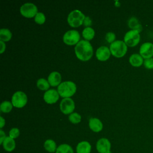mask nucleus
Segmentation results:
<instances>
[{
  "mask_svg": "<svg viewBox=\"0 0 153 153\" xmlns=\"http://www.w3.org/2000/svg\"><path fill=\"white\" fill-rule=\"evenodd\" d=\"M75 52L79 59L83 61L88 60L93 55V47L87 40H81L76 44Z\"/></svg>",
  "mask_w": 153,
  "mask_h": 153,
  "instance_id": "nucleus-1",
  "label": "nucleus"
},
{
  "mask_svg": "<svg viewBox=\"0 0 153 153\" xmlns=\"http://www.w3.org/2000/svg\"><path fill=\"white\" fill-rule=\"evenodd\" d=\"M76 87L74 82L68 81L60 83L57 87V91L59 95L64 98L72 96L76 91Z\"/></svg>",
  "mask_w": 153,
  "mask_h": 153,
  "instance_id": "nucleus-2",
  "label": "nucleus"
},
{
  "mask_svg": "<svg viewBox=\"0 0 153 153\" xmlns=\"http://www.w3.org/2000/svg\"><path fill=\"white\" fill-rule=\"evenodd\" d=\"M127 50L126 43L121 40H117L110 44V51L116 57H121L125 55Z\"/></svg>",
  "mask_w": 153,
  "mask_h": 153,
  "instance_id": "nucleus-3",
  "label": "nucleus"
},
{
  "mask_svg": "<svg viewBox=\"0 0 153 153\" xmlns=\"http://www.w3.org/2000/svg\"><path fill=\"white\" fill-rule=\"evenodd\" d=\"M84 14L78 10L72 11L68 16V22L72 27H78L82 24L85 19Z\"/></svg>",
  "mask_w": 153,
  "mask_h": 153,
  "instance_id": "nucleus-4",
  "label": "nucleus"
},
{
  "mask_svg": "<svg viewBox=\"0 0 153 153\" xmlns=\"http://www.w3.org/2000/svg\"><path fill=\"white\" fill-rule=\"evenodd\" d=\"M140 36L137 30H130L128 31L124 35V42L129 47H134L140 41Z\"/></svg>",
  "mask_w": 153,
  "mask_h": 153,
  "instance_id": "nucleus-5",
  "label": "nucleus"
},
{
  "mask_svg": "<svg viewBox=\"0 0 153 153\" xmlns=\"http://www.w3.org/2000/svg\"><path fill=\"white\" fill-rule=\"evenodd\" d=\"M11 102L13 105L15 107H23L27 102V96L24 92L21 91H17L13 94Z\"/></svg>",
  "mask_w": 153,
  "mask_h": 153,
  "instance_id": "nucleus-6",
  "label": "nucleus"
},
{
  "mask_svg": "<svg viewBox=\"0 0 153 153\" xmlns=\"http://www.w3.org/2000/svg\"><path fill=\"white\" fill-rule=\"evenodd\" d=\"M79 33L77 30H69L64 34L63 39L64 42L68 45H74L79 42Z\"/></svg>",
  "mask_w": 153,
  "mask_h": 153,
  "instance_id": "nucleus-7",
  "label": "nucleus"
},
{
  "mask_svg": "<svg viewBox=\"0 0 153 153\" xmlns=\"http://www.w3.org/2000/svg\"><path fill=\"white\" fill-rule=\"evenodd\" d=\"M21 14L26 17H32L36 14L37 7L33 3H25L20 7Z\"/></svg>",
  "mask_w": 153,
  "mask_h": 153,
  "instance_id": "nucleus-8",
  "label": "nucleus"
},
{
  "mask_svg": "<svg viewBox=\"0 0 153 153\" xmlns=\"http://www.w3.org/2000/svg\"><path fill=\"white\" fill-rule=\"evenodd\" d=\"M60 108L61 111L65 114H71L75 108L74 100L70 97L64 98L60 102Z\"/></svg>",
  "mask_w": 153,
  "mask_h": 153,
  "instance_id": "nucleus-9",
  "label": "nucleus"
},
{
  "mask_svg": "<svg viewBox=\"0 0 153 153\" xmlns=\"http://www.w3.org/2000/svg\"><path fill=\"white\" fill-rule=\"evenodd\" d=\"M111 142L106 138H100L96 143V149L99 153H111Z\"/></svg>",
  "mask_w": 153,
  "mask_h": 153,
  "instance_id": "nucleus-10",
  "label": "nucleus"
},
{
  "mask_svg": "<svg viewBox=\"0 0 153 153\" xmlns=\"http://www.w3.org/2000/svg\"><path fill=\"white\" fill-rule=\"evenodd\" d=\"M139 53L145 59L152 58L153 56V44L149 42L142 44L140 47Z\"/></svg>",
  "mask_w": 153,
  "mask_h": 153,
  "instance_id": "nucleus-11",
  "label": "nucleus"
},
{
  "mask_svg": "<svg viewBox=\"0 0 153 153\" xmlns=\"http://www.w3.org/2000/svg\"><path fill=\"white\" fill-rule=\"evenodd\" d=\"M59 97V94L55 89H50L46 91L44 94V99L48 103H55Z\"/></svg>",
  "mask_w": 153,
  "mask_h": 153,
  "instance_id": "nucleus-12",
  "label": "nucleus"
},
{
  "mask_svg": "<svg viewBox=\"0 0 153 153\" xmlns=\"http://www.w3.org/2000/svg\"><path fill=\"white\" fill-rule=\"evenodd\" d=\"M110 49L106 46H101L96 50V56L98 60L104 61L107 60L110 56Z\"/></svg>",
  "mask_w": 153,
  "mask_h": 153,
  "instance_id": "nucleus-13",
  "label": "nucleus"
},
{
  "mask_svg": "<svg viewBox=\"0 0 153 153\" xmlns=\"http://www.w3.org/2000/svg\"><path fill=\"white\" fill-rule=\"evenodd\" d=\"M90 128L94 132H99L102 130L103 124L101 121L97 118H91L88 123Z\"/></svg>",
  "mask_w": 153,
  "mask_h": 153,
  "instance_id": "nucleus-14",
  "label": "nucleus"
},
{
  "mask_svg": "<svg viewBox=\"0 0 153 153\" xmlns=\"http://www.w3.org/2000/svg\"><path fill=\"white\" fill-rule=\"evenodd\" d=\"M91 146L87 141H81L79 142L76 147V153H90Z\"/></svg>",
  "mask_w": 153,
  "mask_h": 153,
  "instance_id": "nucleus-15",
  "label": "nucleus"
},
{
  "mask_svg": "<svg viewBox=\"0 0 153 153\" xmlns=\"http://www.w3.org/2000/svg\"><path fill=\"white\" fill-rule=\"evenodd\" d=\"M2 145L5 151L7 152H12L16 148V142L14 139L10 137V136H7Z\"/></svg>",
  "mask_w": 153,
  "mask_h": 153,
  "instance_id": "nucleus-16",
  "label": "nucleus"
},
{
  "mask_svg": "<svg viewBox=\"0 0 153 153\" xmlns=\"http://www.w3.org/2000/svg\"><path fill=\"white\" fill-rule=\"evenodd\" d=\"M60 81L61 75L58 72H52L48 76V81L51 86H56L59 85Z\"/></svg>",
  "mask_w": 153,
  "mask_h": 153,
  "instance_id": "nucleus-17",
  "label": "nucleus"
},
{
  "mask_svg": "<svg viewBox=\"0 0 153 153\" xmlns=\"http://www.w3.org/2000/svg\"><path fill=\"white\" fill-rule=\"evenodd\" d=\"M143 58L139 54H133L129 58L130 63L134 67H139L143 63Z\"/></svg>",
  "mask_w": 153,
  "mask_h": 153,
  "instance_id": "nucleus-18",
  "label": "nucleus"
},
{
  "mask_svg": "<svg viewBox=\"0 0 153 153\" xmlns=\"http://www.w3.org/2000/svg\"><path fill=\"white\" fill-rule=\"evenodd\" d=\"M128 26L132 29V30H137L139 33L142 30V26L137 18L134 17H131L128 21Z\"/></svg>",
  "mask_w": 153,
  "mask_h": 153,
  "instance_id": "nucleus-19",
  "label": "nucleus"
},
{
  "mask_svg": "<svg viewBox=\"0 0 153 153\" xmlns=\"http://www.w3.org/2000/svg\"><path fill=\"white\" fill-rule=\"evenodd\" d=\"M44 147L45 149L50 153L56 152L57 148L56 143L53 139H47L44 143Z\"/></svg>",
  "mask_w": 153,
  "mask_h": 153,
  "instance_id": "nucleus-20",
  "label": "nucleus"
},
{
  "mask_svg": "<svg viewBox=\"0 0 153 153\" xmlns=\"http://www.w3.org/2000/svg\"><path fill=\"white\" fill-rule=\"evenodd\" d=\"M55 153H74L72 146L67 143H63L57 146Z\"/></svg>",
  "mask_w": 153,
  "mask_h": 153,
  "instance_id": "nucleus-21",
  "label": "nucleus"
},
{
  "mask_svg": "<svg viewBox=\"0 0 153 153\" xmlns=\"http://www.w3.org/2000/svg\"><path fill=\"white\" fill-rule=\"evenodd\" d=\"M12 34L8 29L2 28L0 30V39L2 41H8L11 38Z\"/></svg>",
  "mask_w": 153,
  "mask_h": 153,
  "instance_id": "nucleus-22",
  "label": "nucleus"
},
{
  "mask_svg": "<svg viewBox=\"0 0 153 153\" xmlns=\"http://www.w3.org/2000/svg\"><path fill=\"white\" fill-rule=\"evenodd\" d=\"M82 36L86 40L93 39L94 36V30L90 27H86L82 31Z\"/></svg>",
  "mask_w": 153,
  "mask_h": 153,
  "instance_id": "nucleus-23",
  "label": "nucleus"
},
{
  "mask_svg": "<svg viewBox=\"0 0 153 153\" xmlns=\"http://www.w3.org/2000/svg\"><path fill=\"white\" fill-rule=\"evenodd\" d=\"M36 85L38 88L41 90H47L50 87V84L48 81L44 78H40L37 81Z\"/></svg>",
  "mask_w": 153,
  "mask_h": 153,
  "instance_id": "nucleus-24",
  "label": "nucleus"
},
{
  "mask_svg": "<svg viewBox=\"0 0 153 153\" xmlns=\"http://www.w3.org/2000/svg\"><path fill=\"white\" fill-rule=\"evenodd\" d=\"M13 108V104L9 101H4L0 105V109L2 112H9Z\"/></svg>",
  "mask_w": 153,
  "mask_h": 153,
  "instance_id": "nucleus-25",
  "label": "nucleus"
},
{
  "mask_svg": "<svg viewBox=\"0 0 153 153\" xmlns=\"http://www.w3.org/2000/svg\"><path fill=\"white\" fill-rule=\"evenodd\" d=\"M69 120L71 123L74 124H76L81 121V117L79 114L76 112H73L69 115Z\"/></svg>",
  "mask_w": 153,
  "mask_h": 153,
  "instance_id": "nucleus-26",
  "label": "nucleus"
},
{
  "mask_svg": "<svg viewBox=\"0 0 153 153\" xmlns=\"http://www.w3.org/2000/svg\"><path fill=\"white\" fill-rule=\"evenodd\" d=\"M45 20V15L41 13V12H38L36 13V14L35 16V21L38 23V24H42L44 23Z\"/></svg>",
  "mask_w": 153,
  "mask_h": 153,
  "instance_id": "nucleus-27",
  "label": "nucleus"
},
{
  "mask_svg": "<svg viewBox=\"0 0 153 153\" xmlns=\"http://www.w3.org/2000/svg\"><path fill=\"white\" fill-rule=\"evenodd\" d=\"M20 134L19 129L17 128H12L9 131V136L13 139L17 138Z\"/></svg>",
  "mask_w": 153,
  "mask_h": 153,
  "instance_id": "nucleus-28",
  "label": "nucleus"
},
{
  "mask_svg": "<svg viewBox=\"0 0 153 153\" xmlns=\"http://www.w3.org/2000/svg\"><path fill=\"white\" fill-rule=\"evenodd\" d=\"M144 66L148 69H153V58L145 59L143 62Z\"/></svg>",
  "mask_w": 153,
  "mask_h": 153,
  "instance_id": "nucleus-29",
  "label": "nucleus"
},
{
  "mask_svg": "<svg viewBox=\"0 0 153 153\" xmlns=\"http://www.w3.org/2000/svg\"><path fill=\"white\" fill-rule=\"evenodd\" d=\"M115 35L114 33L113 32H108L106 35H105V39L108 42H110L111 44L112 42H113L114 41H115Z\"/></svg>",
  "mask_w": 153,
  "mask_h": 153,
  "instance_id": "nucleus-30",
  "label": "nucleus"
},
{
  "mask_svg": "<svg viewBox=\"0 0 153 153\" xmlns=\"http://www.w3.org/2000/svg\"><path fill=\"white\" fill-rule=\"evenodd\" d=\"M6 135H5V132L2 130H0V144L2 145L4 139L6 138Z\"/></svg>",
  "mask_w": 153,
  "mask_h": 153,
  "instance_id": "nucleus-31",
  "label": "nucleus"
},
{
  "mask_svg": "<svg viewBox=\"0 0 153 153\" xmlns=\"http://www.w3.org/2000/svg\"><path fill=\"white\" fill-rule=\"evenodd\" d=\"M83 23H84V25L85 26H90V25H91V20L89 18V17L87 16V17H85Z\"/></svg>",
  "mask_w": 153,
  "mask_h": 153,
  "instance_id": "nucleus-32",
  "label": "nucleus"
},
{
  "mask_svg": "<svg viewBox=\"0 0 153 153\" xmlns=\"http://www.w3.org/2000/svg\"><path fill=\"white\" fill-rule=\"evenodd\" d=\"M0 45H1L0 53H2L5 49V44L2 41H0Z\"/></svg>",
  "mask_w": 153,
  "mask_h": 153,
  "instance_id": "nucleus-33",
  "label": "nucleus"
},
{
  "mask_svg": "<svg viewBox=\"0 0 153 153\" xmlns=\"http://www.w3.org/2000/svg\"><path fill=\"white\" fill-rule=\"evenodd\" d=\"M0 120H1V123H0V127L2 128L3 127V126L5 125V120L4 119V118L2 117H0Z\"/></svg>",
  "mask_w": 153,
  "mask_h": 153,
  "instance_id": "nucleus-34",
  "label": "nucleus"
}]
</instances>
